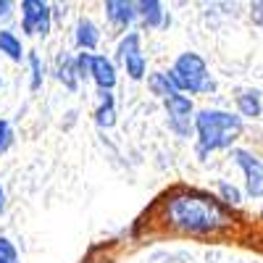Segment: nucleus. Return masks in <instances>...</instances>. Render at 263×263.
Instances as JSON below:
<instances>
[{
  "instance_id": "nucleus-22",
  "label": "nucleus",
  "mask_w": 263,
  "mask_h": 263,
  "mask_svg": "<svg viewBox=\"0 0 263 263\" xmlns=\"http://www.w3.org/2000/svg\"><path fill=\"white\" fill-rule=\"evenodd\" d=\"M250 18H253V24L263 27V0H255V3H250Z\"/></svg>"
},
{
  "instance_id": "nucleus-19",
  "label": "nucleus",
  "mask_w": 263,
  "mask_h": 263,
  "mask_svg": "<svg viewBox=\"0 0 263 263\" xmlns=\"http://www.w3.org/2000/svg\"><path fill=\"white\" fill-rule=\"evenodd\" d=\"M92 55L95 53H84V50H79L77 53V74H79V82L84 79H90V74H92Z\"/></svg>"
},
{
  "instance_id": "nucleus-14",
  "label": "nucleus",
  "mask_w": 263,
  "mask_h": 263,
  "mask_svg": "<svg viewBox=\"0 0 263 263\" xmlns=\"http://www.w3.org/2000/svg\"><path fill=\"white\" fill-rule=\"evenodd\" d=\"M137 55H145L142 53V37H140V32H126L116 45V63L124 66Z\"/></svg>"
},
{
  "instance_id": "nucleus-17",
  "label": "nucleus",
  "mask_w": 263,
  "mask_h": 263,
  "mask_svg": "<svg viewBox=\"0 0 263 263\" xmlns=\"http://www.w3.org/2000/svg\"><path fill=\"white\" fill-rule=\"evenodd\" d=\"M27 63H29V90L37 92L42 87V82H45V63H42V58L34 50L27 53Z\"/></svg>"
},
{
  "instance_id": "nucleus-26",
  "label": "nucleus",
  "mask_w": 263,
  "mask_h": 263,
  "mask_svg": "<svg viewBox=\"0 0 263 263\" xmlns=\"http://www.w3.org/2000/svg\"><path fill=\"white\" fill-rule=\"evenodd\" d=\"M260 218H263V208H260Z\"/></svg>"
},
{
  "instance_id": "nucleus-18",
  "label": "nucleus",
  "mask_w": 263,
  "mask_h": 263,
  "mask_svg": "<svg viewBox=\"0 0 263 263\" xmlns=\"http://www.w3.org/2000/svg\"><path fill=\"white\" fill-rule=\"evenodd\" d=\"M218 200H224L227 205H239L242 203V192H239L234 184H229L227 179L218 182Z\"/></svg>"
},
{
  "instance_id": "nucleus-20",
  "label": "nucleus",
  "mask_w": 263,
  "mask_h": 263,
  "mask_svg": "<svg viewBox=\"0 0 263 263\" xmlns=\"http://www.w3.org/2000/svg\"><path fill=\"white\" fill-rule=\"evenodd\" d=\"M0 263H21L18 250L8 237H0Z\"/></svg>"
},
{
  "instance_id": "nucleus-21",
  "label": "nucleus",
  "mask_w": 263,
  "mask_h": 263,
  "mask_svg": "<svg viewBox=\"0 0 263 263\" xmlns=\"http://www.w3.org/2000/svg\"><path fill=\"white\" fill-rule=\"evenodd\" d=\"M11 145H13V126H11V121L0 119V156L8 153Z\"/></svg>"
},
{
  "instance_id": "nucleus-5",
  "label": "nucleus",
  "mask_w": 263,
  "mask_h": 263,
  "mask_svg": "<svg viewBox=\"0 0 263 263\" xmlns=\"http://www.w3.org/2000/svg\"><path fill=\"white\" fill-rule=\"evenodd\" d=\"M232 161L242 168L245 174V192L250 200H260L263 197V161L258 153L248 147H232Z\"/></svg>"
},
{
  "instance_id": "nucleus-2",
  "label": "nucleus",
  "mask_w": 263,
  "mask_h": 263,
  "mask_svg": "<svg viewBox=\"0 0 263 263\" xmlns=\"http://www.w3.org/2000/svg\"><path fill=\"white\" fill-rule=\"evenodd\" d=\"M245 119L221 108H200L195 114V137H197V158L205 161L216 150H232V145L242 137Z\"/></svg>"
},
{
  "instance_id": "nucleus-27",
  "label": "nucleus",
  "mask_w": 263,
  "mask_h": 263,
  "mask_svg": "<svg viewBox=\"0 0 263 263\" xmlns=\"http://www.w3.org/2000/svg\"><path fill=\"white\" fill-rule=\"evenodd\" d=\"M0 87H3V79H0Z\"/></svg>"
},
{
  "instance_id": "nucleus-23",
  "label": "nucleus",
  "mask_w": 263,
  "mask_h": 263,
  "mask_svg": "<svg viewBox=\"0 0 263 263\" xmlns=\"http://www.w3.org/2000/svg\"><path fill=\"white\" fill-rule=\"evenodd\" d=\"M11 16H13V3H11V0H0V24L8 21Z\"/></svg>"
},
{
  "instance_id": "nucleus-13",
  "label": "nucleus",
  "mask_w": 263,
  "mask_h": 263,
  "mask_svg": "<svg viewBox=\"0 0 263 263\" xmlns=\"http://www.w3.org/2000/svg\"><path fill=\"white\" fill-rule=\"evenodd\" d=\"M0 53H3L8 61L13 63H21L27 58V50H24V42H21V37L11 29H0Z\"/></svg>"
},
{
  "instance_id": "nucleus-9",
  "label": "nucleus",
  "mask_w": 263,
  "mask_h": 263,
  "mask_svg": "<svg viewBox=\"0 0 263 263\" xmlns=\"http://www.w3.org/2000/svg\"><path fill=\"white\" fill-rule=\"evenodd\" d=\"M55 79H58L69 92H77V90H79L77 55H71V53H58V58H55Z\"/></svg>"
},
{
  "instance_id": "nucleus-7",
  "label": "nucleus",
  "mask_w": 263,
  "mask_h": 263,
  "mask_svg": "<svg viewBox=\"0 0 263 263\" xmlns=\"http://www.w3.org/2000/svg\"><path fill=\"white\" fill-rule=\"evenodd\" d=\"M90 79L98 84L100 92H111L114 87H116V82H119L116 63L108 58V55L95 53V55H92V74H90Z\"/></svg>"
},
{
  "instance_id": "nucleus-16",
  "label": "nucleus",
  "mask_w": 263,
  "mask_h": 263,
  "mask_svg": "<svg viewBox=\"0 0 263 263\" xmlns=\"http://www.w3.org/2000/svg\"><path fill=\"white\" fill-rule=\"evenodd\" d=\"M147 90L156 95V98H161L163 103H166L168 98H174V95H179L177 87L168 82L166 71H153V74H147Z\"/></svg>"
},
{
  "instance_id": "nucleus-11",
  "label": "nucleus",
  "mask_w": 263,
  "mask_h": 263,
  "mask_svg": "<svg viewBox=\"0 0 263 263\" xmlns=\"http://www.w3.org/2000/svg\"><path fill=\"white\" fill-rule=\"evenodd\" d=\"M237 114L242 119H258L263 114V95L255 87H248L237 95Z\"/></svg>"
},
{
  "instance_id": "nucleus-12",
  "label": "nucleus",
  "mask_w": 263,
  "mask_h": 263,
  "mask_svg": "<svg viewBox=\"0 0 263 263\" xmlns=\"http://www.w3.org/2000/svg\"><path fill=\"white\" fill-rule=\"evenodd\" d=\"M166 114H168V121H195V103L190 95H174L163 103Z\"/></svg>"
},
{
  "instance_id": "nucleus-3",
  "label": "nucleus",
  "mask_w": 263,
  "mask_h": 263,
  "mask_svg": "<svg viewBox=\"0 0 263 263\" xmlns=\"http://www.w3.org/2000/svg\"><path fill=\"white\" fill-rule=\"evenodd\" d=\"M166 77L182 95H208L216 90V79L208 71V63L203 61V55H197L192 50L177 55Z\"/></svg>"
},
{
  "instance_id": "nucleus-1",
  "label": "nucleus",
  "mask_w": 263,
  "mask_h": 263,
  "mask_svg": "<svg viewBox=\"0 0 263 263\" xmlns=\"http://www.w3.org/2000/svg\"><path fill=\"white\" fill-rule=\"evenodd\" d=\"M163 221L184 234H216L232 227L229 208L203 190H179L163 203Z\"/></svg>"
},
{
  "instance_id": "nucleus-4",
  "label": "nucleus",
  "mask_w": 263,
  "mask_h": 263,
  "mask_svg": "<svg viewBox=\"0 0 263 263\" xmlns=\"http://www.w3.org/2000/svg\"><path fill=\"white\" fill-rule=\"evenodd\" d=\"M53 27V6L42 0H21V32L27 37H48Z\"/></svg>"
},
{
  "instance_id": "nucleus-25",
  "label": "nucleus",
  "mask_w": 263,
  "mask_h": 263,
  "mask_svg": "<svg viewBox=\"0 0 263 263\" xmlns=\"http://www.w3.org/2000/svg\"><path fill=\"white\" fill-rule=\"evenodd\" d=\"M6 211V190H3V184H0V213Z\"/></svg>"
},
{
  "instance_id": "nucleus-10",
  "label": "nucleus",
  "mask_w": 263,
  "mask_h": 263,
  "mask_svg": "<svg viewBox=\"0 0 263 263\" xmlns=\"http://www.w3.org/2000/svg\"><path fill=\"white\" fill-rule=\"evenodd\" d=\"M74 42H77V48L84 50V53H92L98 48V42H100V29L92 18H87L82 16L77 21V27H74Z\"/></svg>"
},
{
  "instance_id": "nucleus-8",
  "label": "nucleus",
  "mask_w": 263,
  "mask_h": 263,
  "mask_svg": "<svg viewBox=\"0 0 263 263\" xmlns=\"http://www.w3.org/2000/svg\"><path fill=\"white\" fill-rule=\"evenodd\" d=\"M105 18L119 29H129L137 21V3L129 0H105Z\"/></svg>"
},
{
  "instance_id": "nucleus-6",
  "label": "nucleus",
  "mask_w": 263,
  "mask_h": 263,
  "mask_svg": "<svg viewBox=\"0 0 263 263\" xmlns=\"http://www.w3.org/2000/svg\"><path fill=\"white\" fill-rule=\"evenodd\" d=\"M137 18H140L142 29H168V24H171V13L163 11L161 0H140Z\"/></svg>"
},
{
  "instance_id": "nucleus-15",
  "label": "nucleus",
  "mask_w": 263,
  "mask_h": 263,
  "mask_svg": "<svg viewBox=\"0 0 263 263\" xmlns=\"http://www.w3.org/2000/svg\"><path fill=\"white\" fill-rule=\"evenodd\" d=\"M98 95H100V105L95 108V124L100 129H111L116 124V98L114 92H100V90Z\"/></svg>"
},
{
  "instance_id": "nucleus-24",
  "label": "nucleus",
  "mask_w": 263,
  "mask_h": 263,
  "mask_svg": "<svg viewBox=\"0 0 263 263\" xmlns=\"http://www.w3.org/2000/svg\"><path fill=\"white\" fill-rule=\"evenodd\" d=\"M66 16V6H53V18H63Z\"/></svg>"
}]
</instances>
